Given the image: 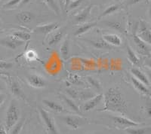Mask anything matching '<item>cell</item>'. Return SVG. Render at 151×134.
I'll list each match as a JSON object with an SVG mask.
<instances>
[{"mask_svg": "<svg viewBox=\"0 0 151 134\" xmlns=\"http://www.w3.org/2000/svg\"><path fill=\"white\" fill-rule=\"evenodd\" d=\"M104 105L101 112H116L125 116L127 113V102L120 89L117 87H112L106 91L103 96Z\"/></svg>", "mask_w": 151, "mask_h": 134, "instance_id": "obj_1", "label": "cell"}, {"mask_svg": "<svg viewBox=\"0 0 151 134\" xmlns=\"http://www.w3.org/2000/svg\"><path fill=\"white\" fill-rule=\"evenodd\" d=\"M20 118V108L16 103L15 100H12L8 108L5 118V127L7 131H10L19 120Z\"/></svg>", "mask_w": 151, "mask_h": 134, "instance_id": "obj_2", "label": "cell"}, {"mask_svg": "<svg viewBox=\"0 0 151 134\" xmlns=\"http://www.w3.org/2000/svg\"><path fill=\"white\" fill-rule=\"evenodd\" d=\"M39 112L48 134H60L55 124V120L51 115L41 107H39Z\"/></svg>", "mask_w": 151, "mask_h": 134, "instance_id": "obj_3", "label": "cell"}, {"mask_svg": "<svg viewBox=\"0 0 151 134\" xmlns=\"http://www.w3.org/2000/svg\"><path fill=\"white\" fill-rule=\"evenodd\" d=\"M63 122L73 130H78L88 123L87 118L82 116H76V115H64L60 117Z\"/></svg>", "mask_w": 151, "mask_h": 134, "instance_id": "obj_4", "label": "cell"}, {"mask_svg": "<svg viewBox=\"0 0 151 134\" xmlns=\"http://www.w3.org/2000/svg\"><path fill=\"white\" fill-rule=\"evenodd\" d=\"M139 33H137V36L141 38L142 41L146 42L147 45H150L151 43V33H150V28L149 25L147 24L145 21H140L139 29H138Z\"/></svg>", "mask_w": 151, "mask_h": 134, "instance_id": "obj_5", "label": "cell"}, {"mask_svg": "<svg viewBox=\"0 0 151 134\" xmlns=\"http://www.w3.org/2000/svg\"><path fill=\"white\" fill-rule=\"evenodd\" d=\"M60 27L58 23L57 22H52L49 23V24H43V25H40V26H36L33 32L38 34H43V35H48L50 34L52 32L55 31L57 29Z\"/></svg>", "mask_w": 151, "mask_h": 134, "instance_id": "obj_6", "label": "cell"}, {"mask_svg": "<svg viewBox=\"0 0 151 134\" xmlns=\"http://www.w3.org/2000/svg\"><path fill=\"white\" fill-rule=\"evenodd\" d=\"M24 41L14 38V36H9L0 40V45L11 50H16L17 48L24 45Z\"/></svg>", "mask_w": 151, "mask_h": 134, "instance_id": "obj_7", "label": "cell"}, {"mask_svg": "<svg viewBox=\"0 0 151 134\" xmlns=\"http://www.w3.org/2000/svg\"><path fill=\"white\" fill-rule=\"evenodd\" d=\"M27 81L31 87L34 88H42L46 86V81L42 76L37 74H31L27 77Z\"/></svg>", "mask_w": 151, "mask_h": 134, "instance_id": "obj_8", "label": "cell"}, {"mask_svg": "<svg viewBox=\"0 0 151 134\" xmlns=\"http://www.w3.org/2000/svg\"><path fill=\"white\" fill-rule=\"evenodd\" d=\"M112 119L116 124H119L122 127H138L141 124V123H137L134 121V120H130L129 118H126L125 116H112Z\"/></svg>", "mask_w": 151, "mask_h": 134, "instance_id": "obj_9", "label": "cell"}, {"mask_svg": "<svg viewBox=\"0 0 151 134\" xmlns=\"http://www.w3.org/2000/svg\"><path fill=\"white\" fill-rule=\"evenodd\" d=\"M103 100V95L102 94H98L95 95L94 97L89 99L86 101L83 106V109L85 112H89V111L94 109L97 105L101 103V101Z\"/></svg>", "mask_w": 151, "mask_h": 134, "instance_id": "obj_10", "label": "cell"}, {"mask_svg": "<svg viewBox=\"0 0 151 134\" xmlns=\"http://www.w3.org/2000/svg\"><path fill=\"white\" fill-rule=\"evenodd\" d=\"M131 81H132V84H133V87L135 88L137 92H139L141 94L144 95V96H148V97L150 96V91L149 87L146 86L145 84H144L141 81L134 78L133 76L131 78Z\"/></svg>", "mask_w": 151, "mask_h": 134, "instance_id": "obj_11", "label": "cell"}, {"mask_svg": "<svg viewBox=\"0 0 151 134\" xmlns=\"http://www.w3.org/2000/svg\"><path fill=\"white\" fill-rule=\"evenodd\" d=\"M94 6H95V5H93V4L88 5L87 7L83 9L79 14L75 16L74 22L77 23V24H82V23H84L85 21H87V19L89 17L90 14H91V9H93Z\"/></svg>", "mask_w": 151, "mask_h": 134, "instance_id": "obj_12", "label": "cell"}, {"mask_svg": "<svg viewBox=\"0 0 151 134\" xmlns=\"http://www.w3.org/2000/svg\"><path fill=\"white\" fill-rule=\"evenodd\" d=\"M131 73H132V75L133 76V77H134V78H136L137 80L141 81V83L145 84L146 86L150 87V79L148 78L147 76L144 74L142 71L140 70V69H137V68H136V67H134V68H132V69H131Z\"/></svg>", "mask_w": 151, "mask_h": 134, "instance_id": "obj_13", "label": "cell"}, {"mask_svg": "<svg viewBox=\"0 0 151 134\" xmlns=\"http://www.w3.org/2000/svg\"><path fill=\"white\" fill-rule=\"evenodd\" d=\"M49 38H48V46H54L56 45L57 44L59 43L60 40L64 36V29H60V30H55V33H50Z\"/></svg>", "mask_w": 151, "mask_h": 134, "instance_id": "obj_14", "label": "cell"}, {"mask_svg": "<svg viewBox=\"0 0 151 134\" xmlns=\"http://www.w3.org/2000/svg\"><path fill=\"white\" fill-rule=\"evenodd\" d=\"M103 39L106 41V43H108L111 46H120L122 43V38L116 34L113 33H107L103 36Z\"/></svg>", "mask_w": 151, "mask_h": 134, "instance_id": "obj_15", "label": "cell"}, {"mask_svg": "<svg viewBox=\"0 0 151 134\" xmlns=\"http://www.w3.org/2000/svg\"><path fill=\"white\" fill-rule=\"evenodd\" d=\"M42 103L47 108H48L49 109L53 111V112H58V113H66V112H69L60 104H59V103H56L55 101H52V100H43Z\"/></svg>", "mask_w": 151, "mask_h": 134, "instance_id": "obj_16", "label": "cell"}, {"mask_svg": "<svg viewBox=\"0 0 151 134\" xmlns=\"http://www.w3.org/2000/svg\"><path fill=\"white\" fill-rule=\"evenodd\" d=\"M133 39H134V43H135L136 46L139 48L141 52L145 53V54H147V55H150V47L149 45L144 42V41L141 39V38L137 36L136 34V32H134V34H133Z\"/></svg>", "mask_w": 151, "mask_h": 134, "instance_id": "obj_17", "label": "cell"}, {"mask_svg": "<svg viewBox=\"0 0 151 134\" xmlns=\"http://www.w3.org/2000/svg\"><path fill=\"white\" fill-rule=\"evenodd\" d=\"M60 97L63 100V101L66 103V105L69 107V108H70V110H72L73 112H74L75 113L79 115L80 116L83 115L80 109H79V106H78L75 103H74V101L72 100V99H70V97H68V96H67L66 95H64V94H60Z\"/></svg>", "mask_w": 151, "mask_h": 134, "instance_id": "obj_18", "label": "cell"}, {"mask_svg": "<svg viewBox=\"0 0 151 134\" xmlns=\"http://www.w3.org/2000/svg\"><path fill=\"white\" fill-rule=\"evenodd\" d=\"M17 19L22 24H29V23L32 22L33 20L34 19V15L33 13H31L29 11H21L20 13L16 15Z\"/></svg>", "mask_w": 151, "mask_h": 134, "instance_id": "obj_19", "label": "cell"}, {"mask_svg": "<svg viewBox=\"0 0 151 134\" xmlns=\"http://www.w3.org/2000/svg\"><path fill=\"white\" fill-rule=\"evenodd\" d=\"M97 25V22H92V23H87V24H84L83 25H81L79 28H78L75 32H74L73 35L75 36H79L81 35H83L85 33H88V32L91 30L93 27Z\"/></svg>", "mask_w": 151, "mask_h": 134, "instance_id": "obj_20", "label": "cell"}, {"mask_svg": "<svg viewBox=\"0 0 151 134\" xmlns=\"http://www.w3.org/2000/svg\"><path fill=\"white\" fill-rule=\"evenodd\" d=\"M127 55L129 60L132 63V64L135 66H139L141 65L140 63V59L137 56L135 52L133 51L131 46L129 45H127Z\"/></svg>", "mask_w": 151, "mask_h": 134, "instance_id": "obj_21", "label": "cell"}, {"mask_svg": "<svg viewBox=\"0 0 151 134\" xmlns=\"http://www.w3.org/2000/svg\"><path fill=\"white\" fill-rule=\"evenodd\" d=\"M150 131V127H128L125 128V132L127 133V134H147Z\"/></svg>", "mask_w": 151, "mask_h": 134, "instance_id": "obj_22", "label": "cell"}, {"mask_svg": "<svg viewBox=\"0 0 151 134\" xmlns=\"http://www.w3.org/2000/svg\"><path fill=\"white\" fill-rule=\"evenodd\" d=\"M11 91H12V93L15 96H17V97L20 99H22L24 100H26L25 96H24V94L23 93L21 89V87H20V85H19V84L17 81H12V84H11Z\"/></svg>", "mask_w": 151, "mask_h": 134, "instance_id": "obj_23", "label": "cell"}, {"mask_svg": "<svg viewBox=\"0 0 151 134\" xmlns=\"http://www.w3.org/2000/svg\"><path fill=\"white\" fill-rule=\"evenodd\" d=\"M91 45L98 49H112L113 46L106 43L104 40H87Z\"/></svg>", "mask_w": 151, "mask_h": 134, "instance_id": "obj_24", "label": "cell"}, {"mask_svg": "<svg viewBox=\"0 0 151 134\" xmlns=\"http://www.w3.org/2000/svg\"><path fill=\"white\" fill-rule=\"evenodd\" d=\"M60 53L62 58L64 59V60L67 59L69 56V53H70V42H69L68 37L65 38V40H64L63 44L60 46Z\"/></svg>", "mask_w": 151, "mask_h": 134, "instance_id": "obj_25", "label": "cell"}, {"mask_svg": "<svg viewBox=\"0 0 151 134\" xmlns=\"http://www.w3.org/2000/svg\"><path fill=\"white\" fill-rule=\"evenodd\" d=\"M12 36H14V38L21 40L23 41H27L30 39V34L27 32L23 31H15L12 33Z\"/></svg>", "mask_w": 151, "mask_h": 134, "instance_id": "obj_26", "label": "cell"}, {"mask_svg": "<svg viewBox=\"0 0 151 134\" xmlns=\"http://www.w3.org/2000/svg\"><path fill=\"white\" fill-rule=\"evenodd\" d=\"M121 8V5H111L110 6L106 8V9L104 10V11L101 14V15L99 17V19L100 18H101L103 17H106L107 15H110V14H112L114 12L117 11L119 9Z\"/></svg>", "mask_w": 151, "mask_h": 134, "instance_id": "obj_27", "label": "cell"}, {"mask_svg": "<svg viewBox=\"0 0 151 134\" xmlns=\"http://www.w3.org/2000/svg\"><path fill=\"white\" fill-rule=\"evenodd\" d=\"M25 123V119L22 118L20 120L14 127L10 130V134H20L21 130H22L24 124Z\"/></svg>", "mask_w": 151, "mask_h": 134, "instance_id": "obj_28", "label": "cell"}, {"mask_svg": "<svg viewBox=\"0 0 151 134\" xmlns=\"http://www.w3.org/2000/svg\"><path fill=\"white\" fill-rule=\"evenodd\" d=\"M45 1L46 2L47 5H48V6H49L57 14H58V15L60 14V9H59L58 5H57L55 0H45Z\"/></svg>", "mask_w": 151, "mask_h": 134, "instance_id": "obj_29", "label": "cell"}, {"mask_svg": "<svg viewBox=\"0 0 151 134\" xmlns=\"http://www.w3.org/2000/svg\"><path fill=\"white\" fill-rule=\"evenodd\" d=\"M21 0H9L7 2H5L3 5L4 9H12V8L15 7L16 5H19L21 3Z\"/></svg>", "mask_w": 151, "mask_h": 134, "instance_id": "obj_30", "label": "cell"}, {"mask_svg": "<svg viewBox=\"0 0 151 134\" xmlns=\"http://www.w3.org/2000/svg\"><path fill=\"white\" fill-rule=\"evenodd\" d=\"M66 91H67L68 96H70L71 98L78 100V97H79V91L78 90L74 89V88H67Z\"/></svg>", "mask_w": 151, "mask_h": 134, "instance_id": "obj_31", "label": "cell"}, {"mask_svg": "<svg viewBox=\"0 0 151 134\" xmlns=\"http://www.w3.org/2000/svg\"><path fill=\"white\" fill-rule=\"evenodd\" d=\"M108 25L107 26H110V27H112L113 29H116V30H118L119 32H121V33H124L125 32V30H124L123 28L122 27V25H121V24H119V23L118 22H110L108 23Z\"/></svg>", "mask_w": 151, "mask_h": 134, "instance_id": "obj_32", "label": "cell"}, {"mask_svg": "<svg viewBox=\"0 0 151 134\" xmlns=\"http://www.w3.org/2000/svg\"><path fill=\"white\" fill-rule=\"evenodd\" d=\"M83 0H71L70 4H69L67 9H69L70 10H73V9H76L77 7H79V5H81V3L83 2Z\"/></svg>", "mask_w": 151, "mask_h": 134, "instance_id": "obj_33", "label": "cell"}, {"mask_svg": "<svg viewBox=\"0 0 151 134\" xmlns=\"http://www.w3.org/2000/svg\"><path fill=\"white\" fill-rule=\"evenodd\" d=\"M87 80L88 81V82L91 84V85H92V86L94 87V88H101V84H100L99 81H98L97 79L88 76V77H87Z\"/></svg>", "mask_w": 151, "mask_h": 134, "instance_id": "obj_34", "label": "cell"}, {"mask_svg": "<svg viewBox=\"0 0 151 134\" xmlns=\"http://www.w3.org/2000/svg\"><path fill=\"white\" fill-rule=\"evenodd\" d=\"M26 57L28 60H34L37 58V53H36L34 51H28L26 53Z\"/></svg>", "mask_w": 151, "mask_h": 134, "instance_id": "obj_35", "label": "cell"}, {"mask_svg": "<svg viewBox=\"0 0 151 134\" xmlns=\"http://www.w3.org/2000/svg\"><path fill=\"white\" fill-rule=\"evenodd\" d=\"M13 64L12 63L5 62V61H0V69H7L12 68Z\"/></svg>", "mask_w": 151, "mask_h": 134, "instance_id": "obj_36", "label": "cell"}, {"mask_svg": "<svg viewBox=\"0 0 151 134\" xmlns=\"http://www.w3.org/2000/svg\"><path fill=\"white\" fill-rule=\"evenodd\" d=\"M58 62H57L56 60H54L53 62L51 63L49 67V71L52 72H55L56 71H58Z\"/></svg>", "mask_w": 151, "mask_h": 134, "instance_id": "obj_37", "label": "cell"}, {"mask_svg": "<svg viewBox=\"0 0 151 134\" xmlns=\"http://www.w3.org/2000/svg\"><path fill=\"white\" fill-rule=\"evenodd\" d=\"M5 99H6V95L4 94V93H0V107L4 103V102L5 101Z\"/></svg>", "mask_w": 151, "mask_h": 134, "instance_id": "obj_38", "label": "cell"}, {"mask_svg": "<svg viewBox=\"0 0 151 134\" xmlns=\"http://www.w3.org/2000/svg\"><path fill=\"white\" fill-rule=\"evenodd\" d=\"M8 131L6 130V127L4 125L0 124V134H7Z\"/></svg>", "mask_w": 151, "mask_h": 134, "instance_id": "obj_39", "label": "cell"}, {"mask_svg": "<svg viewBox=\"0 0 151 134\" xmlns=\"http://www.w3.org/2000/svg\"><path fill=\"white\" fill-rule=\"evenodd\" d=\"M5 89V84H4L3 81L0 79V91H2Z\"/></svg>", "mask_w": 151, "mask_h": 134, "instance_id": "obj_40", "label": "cell"}, {"mask_svg": "<svg viewBox=\"0 0 151 134\" xmlns=\"http://www.w3.org/2000/svg\"><path fill=\"white\" fill-rule=\"evenodd\" d=\"M141 1H143V0H130L129 4H130V5H134V4L139 3Z\"/></svg>", "mask_w": 151, "mask_h": 134, "instance_id": "obj_41", "label": "cell"}, {"mask_svg": "<svg viewBox=\"0 0 151 134\" xmlns=\"http://www.w3.org/2000/svg\"><path fill=\"white\" fill-rule=\"evenodd\" d=\"M70 1L71 0H64V5L66 9H67V7H68V5L69 4H70Z\"/></svg>", "mask_w": 151, "mask_h": 134, "instance_id": "obj_42", "label": "cell"}, {"mask_svg": "<svg viewBox=\"0 0 151 134\" xmlns=\"http://www.w3.org/2000/svg\"><path fill=\"white\" fill-rule=\"evenodd\" d=\"M30 1H32V0H21V3H20V5H26V4L29 3Z\"/></svg>", "mask_w": 151, "mask_h": 134, "instance_id": "obj_43", "label": "cell"}, {"mask_svg": "<svg viewBox=\"0 0 151 134\" xmlns=\"http://www.w3.org/2000/svg\"><path fill=\"white\" fill-rule=\"evenodd\" d=\"M8 1H9V0H1V2H7Z\"/></svg>", "mask_w": 151, "mask_h": 134, "instance_id": "obj_44", "label": "cell"}, {"mask_svg": "<svg viewBox=\"0 0 151 134\" xmlns=\"http://www.w3.org/2000/svg\"><path fill=\"white\" fill-rule=\"evenodd\" d=\"M60 2H61V3L64 4V0H60Z\"/></svg>", "mask_w": 151, "mask_h": 134, "instance_id": "obj_45", "label": "cell"}, {"mask_svg": "<svg viewBox=\"0 0 151 134\" xmlns=\"http://www.w3.org/2000/svg\"><path fill=\"white\" fill-rule=\"evenodd\" d=\"M115 1H116V2H119L120 0H115Z\"/></svg>", "mask_w": 151, "mask_h": 134, "instance_id": "obj_46", "label": "cell"}, {"mask_svg": "<svg viewBox=\"0 0 151 134\" xmlns=\"http://www.w3.org/2000/svg\"><path fill=\"white\" fill-rule=\"evenodd\" d=\"M0 2H1V0H0Z\"/></svg>", "mask_w": 151, "mask_h": 134, "instance_id": "obj_47", "label": "cell"}]
</instances>
